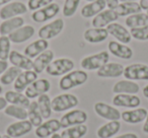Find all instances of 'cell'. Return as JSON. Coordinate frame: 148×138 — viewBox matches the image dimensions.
Instances as JSON below:
<instances>
[{"instance_id":"13","label":"cell","mask_w":148,"mask_h":138,"mask_svg":"<svg viewBox=\"0 0 148 138\" xmlns=\"http://www.w3.org/2000/svg\"><path fill=\"white\" fill-rule=\"evenodd\" d=\"M107 31L109 33V35L113 36L116 40H118V42L122 44H129L131 42V34L130 31H128L127 27H125L124 25H122L121 23H112L107 27Z\"/></svg>"},{"instance_id":"55","label":"cell","mask_w":148,"mask_h":138,"mask_svg":"<svg viewBox=\"0 0 148 138\" xmlns=\"http://www.w3.org/2000/svg\"><path fill=\"white\" fill-rule=\"evenodd\" d=\"M1 137H2V136H1V135H0V138H1Z\"/></svg>"},{"instance_id":"11","label":"cell","mask_w":148,"mask_h":138,"mask_svg":"<svg viewBox=\"0 0 148 138\" xmlns=\"http://www.w3.org/2000/svg\"><path fill=\"white\" fill-rule=\"evenodd\" d=\"M95 112L99 117L103 118L110 121H118L121 118V113L118 109H116L113 106H110L103 102L95 104Z\"/></svg>"},{"instance_id":"16","label":"cell","mask_w":148,"mask_h":138,"mask_svg":"<svg viewBox=\"0 0 148 138\" xmlns=\"http://www.w3.org/2000/svg\"><path fill=\"white\" fill-rule=\"evenodd\" d=\"M37 79H38V73L35 72L34 70L21 71V73L15 79L14 84H13V89H14V91L23 93V91H25V89L29 85H31Z\"/></svg>"},{"instance_id":"8","label":"cell","mask_w":148,"mask_h":138,"mask_svg":"<svg viewBox=\"0 0 148 138\" xmlns=\"http://www.w3.org/2000/svg\"><path fill=\"white\" fill-rule=\"evenodd\" d=\"M29 8L21 1H11V2L5 4L2 8L0 9V19L5 21L11 17L21 16L27 12Z\"/></svg>"},{"instance_id":"27","label":"cell","mask_w":148,"mask_h":138,"mask_svg":"<svg viewBox=\"0 0 148 138\" xmlns=\"http://www.w3.org/2000/svg\"><path fill=\"white\" fill-rule=\"evenodd\" d=\"M139 84L132 80H120L113 87L114 93H126V95H136L139 93Z\"/></svg>"},{"instance_id":"34","label":"cell","mask_w":148,"mask_h":138,"mask_svg":"<svg viewBox=\"0 0 148 138\" xmlns=\"http://www.w3.org/2000/svg\"><path fill=\"white\" fill-rule=\"evenodd\" d=\"M87 126L84 124L77 126H72V127L66 128L62 131L61 137L62 138H82L87 133Z\"/></svg>"},{"instance_id":"54","label":"cell","mask_w":148,"mask_h":138,"mask_svg":"<svg viewBox=\"0 0 148 138\" xmlns=\"http://www.w3.org/2000/svg\"><path fill=\"white\" fill-rule=\"evenodd\" d=\"M85 1H88V2H92V1H95V0H85Z\"/></svg>"},{"instance_id":"30","label":"cell","mask_w":148,"mask_h":138,"mask_svg":"<svg viewBox=\"0 0 148 138\" xmlns=\"http://www.w3.org/2000/svg\"><path fill=\"white\" fill-rule=\"evenodd\" d=\"M4 97L7 101V103L11 104V105H15V106L25 108V109H27L29 104H31L29 99L27 95H23V93H19V91H6Z\"/></svg>"},{"instance_id":"2","label":"cell","mask_w":148,"mask_h":138,"mask_svg":"<svg viewBox=\"0 0 148 138\" xmlns=\"http://www.w3.org/2000/svg\"><path fill=\"white\" fill-rule=\"evenodd\" d=\"M74 69V61L70 58H58L50 63L46 68L47 74L51 76H61Z\"/></svg>"},{"instance_id":"33","label":"cell","mask_w":148,"mask_h":138,"mask_svg":"<svg viewBox=\"0 0 148 138\" xmlns=\"http://www.w3.org/2000/svg\"><path fill=\"white\" fill-rule=\"evenodd\" d=\"M37 102L43 119H50V117L52 116V112H53V110H52V101L50 100V97L47 93L42 95L38 97Z\"/></svg>"},{"instance_id":"39","label":"cell","mask_w":148,"mask_h":138,"mask_svg":"<svg viewBox=\"0 0 148 138\" xmlns=\"http://www.w3.org/2000/svg\"><path fill=\"white\" fill-rule=\"evenodd\" d=\"M11 42L8 36H1L0 37V60L7 61L10 54Z\"/></svg>"},{"instance_id":"4","label":"cell","mask_w":148,"mask_h":138,"mask_svg":"<svg viewBox=\"0 0 148 138\" xmlns=\"http://www.w3.org/2000/svg\"><path fill=\"white\" fill-rule=\"evenodd\" d=\"M110 60V54L107 51H101L93 55L84 57L80 62V66L84 70H99L101 66L107 64Z\"/></svg>"},{"instance_id":"47","label":"cell","mask_w":148,"mask_h":138,"mask_svg":"<svg viewBox=\"0 0 148 138\" xmlns=\"http://www.w3.org/2000/svg\"><path fill=\"white\" fill-rule=\"evenodd\" d=\"M144 133L148 134V113H147V117L145 119V122H144V125H143V128H142Z\"/></svg>"},{"instance_id":"44","label":"cell","mask_w":148,"mask_h":138,"mask_svg":"<svg viewBox=\"0 0 148 138\" xmlns=\"http://www.w3.org/2000/svg\"><path fill=\"white\" fill-rule=\"evenodd\" d=\"M115 138H139L135 133H125V134H122L120 136H117Z\"/></svg>"},{"instance_id":"37","label":"cell","mask_w":148,"mask_h":138,"mask_svg":"<svg viewBox=\"0 0 148 138\" xmlns=\"http://www.w3.org/2000/svg\"><path fill=\"white\" fill-rule=\"evenodd\" d=\"M4 114L9 117L15 118L17 120H27V111L25 108L19 107V106L10 105L7 106L4 109Z\"/></svg>"},{"instance_id":"24","label":"cell","mask_w":148,"mask_h":138,"mask_svg":"<svg viewBox=\"0 0 148 138\" xmlns=\"http://www.w3.org/2000/svg\"><path fill=\"white\" fill-rule=\"evenodd\" d=\"M106 7H107V4L105 0H95L92 2H88L87 4H85L81 9L80 13L84 19H90L105 10Z\"/></svg>"},{"instance_id":"31","label":"cell","mask_w":148,"mask_h":138,"mask_svg":"<svg viewBox=\"0 0 148 138\" xmlns=\"http://www.w3.org/2000/svg\"><path fill=\"white\" fill-rule=\"evenodd\" d=\"M121 129V122L118 121H110L109 123L105 124L99 127L97 131V135L99 138H111L117 135Z\"/></svg>"},{"instance_id":"10","label":"cell","mask_w":148,"mask_h":138,"mask_svg":"<svg viewBox=\"0 0 148 138\" xmlns=\"http://www.w3.org/2000/svg\"><path fill=\"white\" fill-rule=\"evenodd\" d=\"M50 89H51V83L48 79H37L25 89V95L29 99H36V97H39L40 95L47 93Z\"/></svg>"},{"instance_id":"38","label":"cell","mask_w":148,"mask_h":138,"mask_svg":"<svg viewBox=\"0 0 148 138\" xmlns=\"http://www.w3.org/2000/svg\"><path fill=\"white\" fill-rule=\"evenodd\" d=\"M80 0H65L62 8V13L65 17H72L76 13Z\"/></svg>"},{"instance_id":"29","label":"cell","mask_w":148,"mask_h":138,"mask_svg":"<svg viewBox=\"0 0 148 138\" xmlns=\"http://www.w3.org/2000/svg\"><path fill=\"white\" fill-rule=\"evenodd\" d=\"M118 16H129L135 13L141 12L142 9L137 1L135 2H120L117 7L114 8Z\"/></svg>"},{"instance_id":"46","label":"cell","mask_w":148,"mask_h":138,"mask_svg":"<svg viewBox=\"0 0 148 138\" xmlns=\"http://www.w3.org/2000/svg\"><path fill=\"white\" fill-rule=\"evenodd\" d=\"M7 107V101L5 100V97H0V111L4 110Z\"/></svg>"},{"instance_id":"49","label":"cell","mask_w":148,"mask_h":138,"mask_svg":"<svg viewBox=\"0 0 148 138\" xmlns=\"http://www.w3.org/2000/svg\"><path fill=\"white\" fill-rule=\"evenodd\" d=\"M12 0H0V6H4L5 4H7V3H9V2H11Z\"/></svg>"},{"instance_id":"7","label":"cell","mask_w":148,"mask_h":138,"mask_svg":"<svg viewBox=\"0 0 148 138\" xmlns=\"http://www.w3.org/2000/svg\"><path fill=\"white\" fill-rule=\"evenodd\" d=\"M60 9L61 8H60L58 3L52 2L51 4L47 5V6L42 7V8L38 9L36 11H33L31 17L35 23H46V21L55 17L60 12Z\"/></svg>"},{"instance_id":"36","label":"cell","mask_w":148,"mask_h":138,"mask_svg":"<svg viewBox=\"0 0 148 138\" xmlns=\"http://www.w3.org/2000/svg\"><path fill=\"white\" fill-rule=\"evenodd\" d=\"M21 73V69L15 67V66H11L8 67L6 70L4 71L1 77H0V82L3 85H9L12 82H14L15 79L17 78L19 74Z\"/></svg>"},{"instance_id":"26","label":"cell","mask_w":148,"mask_h":138,"mask_svg":"<svg viewBox=\"0 0 148 138\" xmlns=\"http://www.w3.org/2000/svg\"><path fill=\"white\" fill-rule=\"evenodd\" d=\"M54 60V52L52 50H46L42 54H40L36 59L34 60V68L33 70L37 72L38 74L42 73L46 68L50 65L52 61Z\"/></svg>"},{"instance_id":"23","label":"cell","mask_w":148,"mask_h":138,"mask_svg":"<svg viewBox=\"0 0 148 138\" xmlns=\"http://www.w3.org/2000/svg\"><path fill=\"white\" fill-rule=\"evenodd\" d=\"M147 110L144 108H135L134 110L125 111L121 114V118L124 122L129 124H138L145 121L147 117Z\"/></svg>"},{"instance_id":"56","label":"cell","mask_w":148,"mask_h":138,"mask_svg":"<svg viewBox=\"0 0 148 138\" xmlns=\"http://www.w3.org/2000/svg\"><path fill=\"white\" fill-rule=\"evenodd\" d=\"M146 13H147V14H148V10H147V12H146Z\"/></svg>"},{"instance_id":"35","label":"cell","mask_w":148,"mask_h":138,"mask_svg":"<svg viewBox=\"0 0 148 138\" xmlns=\"http://www.w3.org/2000/svg\"><path fill=\"white\" fill-rule=\"evenodd\" d=\"M27 118L34 127H39L43 123V117L39 110L38 102H31L29 108H27Z\"/></svg>"},{"instance_id":"14","label":"cell","mask_w":148,"mask_h":138,"mask_svg":"<svg viewBox=\"0 0 148 138\" xmlns=\"http://www.w3.org/2000/svg\"><path fill=\"white\" fill-rule=\"evenodd\" d=\"M34 126L29 120H21L18 122L12 123L6 128V134L11 138H18L27 135L33 130Z\"/></svg>"},{"instance_id":"25","label":"cell","mask_w":148,"mask_h":138,"mask_svg":"<svg viewBox=\"0 0 148 138\" xmlns=\"http://www.w3.org/2000/svg\"><path fill=\"white\" fill-rule=\"evenodd\" d=\"M48 48H49V42L47 40L39 39L37 41H34L33 43L29 44L25 48L23 54L32 59V58L38 57L40 54H42L46 50H48Z\"/></svg>"},{"instance_id":"18","label":"cell","mask_w":148,"mask_h":138,"mask_svg":"<svg viewBox=\"0 0 148 138\" xmlns=\"http://www.w3.org/2000/svg\"><path fill=\"white\" fill-rule=\"evenodd\" d=\"M113 104L116 107L130 108L135 109L141 104V100L136 95H126V93H118L113 97Z\"/></svg>"},{"instance_id":"42","label":"cell","mask_w":148,"mask_h":138,"mask_svg":"<svg viewBox=\"0 0 148 138\" xmlns=\"http://www.w3.org/2000/svg\"><path fill=\"white\" fill-rule=\"evenodd\" d=\"M105 1H106V4H107V7L110 9H114L120 3L119 0H105Z\"/></svg>"},{"instance_id":"1","label":"cell","mask_w":148,"mask_h":138,"mask_svg":"<svg viewBox=\"0 0 148 138\" xmlns=\"http://www.w3.org/2000/svg\"><path fill=\"white\" fill-rule=\"evenodd\" d=\"M88 79V74L83 70H72L63 75L59 81V87L62 91H69L74 87L84 84Z\"/></svg>"},{"instance_id":"9","label":"cell","mask_w":148,"mask_h":138,"mask_svg":"<svg viewBox=\"0 0 148 138\" xmlns=\"http://www.w3.org/2000/svg\"><path fill=\"white\" fill-rule=\"evenodd\" d=\"M86 121L87 114L82 110H72L62 116V118L60 119L61 128H65V129L72 126L82 125Z\"/></svg>"},{"instance_id":"50","label":"cell","mask_w":148,"mask_h":138,"mask_svg":"<svg viewBox=\"0 0 148 138\" xmlns=\"http://www.w3.org/2000/svg\"><path fill=\"white\" fill-rule=\"evenodd\" d=\"M51 138H62L61 137V134H58V133H55L51 136Z\"/></svg>"},{"instance_id":"52","label":"cell","mask_w":148,"mask_h":138,"mask_svg":"<svg viewBox=\"0 0 148 138\" xmlns=\"http://www.w3.org/2000/svg\"><path fill=\"white\" fill-rule=\"evenodd\" d=\"M1 138H11V137H10V136H8V135H7V134H5V135H3Z\"/></svg>"},{"instance_id":"40","label":"cell","mask_w":148,"mask_h":138,"mask_svg":"<svg viewBox=\"0 0 148 138\" xmlns=\"http://www.w3.org/2000/svg\"><path fill=\"white\" fill-rule=\"evenodd\" d=\"M130 34L131 37L137 41H148V25L130 29Z\"/></svg>"},{"instance_id":"43","label":"cell","mask_w":148,"mask_h":138,"mask_svg":"<svg viewBox=\"0 0 148 138\" xmlns=\"http://www.w3.org/2000/svg\"><path fill=\"white\" fill-rule=\"evenodd\" d=\"M7 68H8V63H7V61L0 60V75H2Z\"/></svg>"},{"instance_id":"45","label":"cell","mask_w":148,"mask_h":138,"mask_svg":"<svg viewBox=\"0 0 148 138\" xmlns=\"http://www.w3.org/2000/svg\"><path fill=\"white\" fill-rule=\"evenodd\" d=\"M139 5L141 7L142 10H148V0H140Z\"/></svg>"},{"instance_id":"21","label":"cell","mask_w":148,"mask_h":138,"mask_svg":"<svg viewBox=\"0 0 148 138\" xmlns=\"http://www.w3.org/2000/svg\"><path fill=\"white\" fill-rule=\"evenodd\" d=\"M108 49H109L110 53L113 54L116 57L120 58V59L129 60L133 57V50L129 46L126 45V44H122L120 42H109Z\"/></svg>"},{"instance_id":"3","label":"cell","mask_w":148,"mask_h":138,"mask_svg":"<svg viewBox=\"0 0 148 138\" xmlns=\"http://www.w3.org/2000/svg\"><path fill=\"white\" fill-rule=\"evenodd\" d=\"M79 104L76 95L72 93H62L52 100V110L54 112H65L75 108Z\"/></svg>"},{"instance_id":"17","label":"cell","mask_w":148,"mask_h":138,"mask_svg":"<svg viewBox=\"0 0 148 138\" xmlns=\"http://www.w3.org/2000/svg\"><path fill=\"white\" fill-rule=\"evenodd\" d=\"M119 19L118 14L114 9H105L99 14H97L91 21V25L93 27H106L112 23H115Z\"/></svg>"},{"instance_id":"15","label":"cell","mask_w":148,"mask_h":138,"mask_svg":"<svg viewBox=\"0 0 148 138\" xmlns=\"http://www.w3.org/2000/svg\"><path fill=\"white\" fill-rule=\"evenodd\" d=\"M60 129H61L60 120L50 119L42 123L39 127H37V129L35 130V134L39 138H46L48 136H52L53 134L57 133Z\"/></svg>"},{"instance_id":"28","label":"cell","mask_w":148,"mask_h":138,"mask_svg":"<svg viewBox=\"0 0 148 138\" xmlns=\"http://www.w3.org/2000/svg\"><path fill=\"white\" fill-rule=\"evenodd\" d=\"M23 25H25V19L21 16H15L9 19H5L0 25V35L7 36Z\"/></svg>"},{"instance_id":"20","label":"cell","mask_w":148,"mask_h":138,"mask_svg":"<svg viewBox=\"0 0 148 138\" xmlns=\"http://www.w3.org/2000/svg\"><path fill=\"white\" fill-rule=\"evenodd\" d=\"M9 62L12 64V66L19 68L21 70H33L34 61L25 56V54H21L17 51H11L9 54Z\"/></svg>"},{"instance_id":"12","label":"cell","mask_w":148,"mask_h":138,"mask_svg":"<svg viewBox=\"0 0 148 138\" xmlns=\"http://www.w3.org/2000/svg\"><path fill=\"white\" fill-rule=\"evenodd\" d=\"M124 69L125 67L122 64L115 63V62H112V63L108 62L97 71V75L101 78H117V77L123 75Z\"/></svg>"},{"instance_id":"5","label":"cell","mask_w":148,"mask_h":138,"mask_svg":"<svg viewBox=\"0 0 148 138\" xmlns=\"http://www.w3.org/2000/svg\"><path fill=\"white\" fill-rule=\"evenodd\" d=\"M124 77L128 80H148V65L143 63H134L124 69Z\"/></svg>"},{"instance_id":"53","label":"cell","mask_w":148,"mask_h":138,"mask_svg":"<svg viewBox=\"0 0 148 138\" xmlns=\"http://www.w3.org/2000/svg\"><path fill=\"white\" fill-rule=\"evenodd\" d=\"M2 91H3V89H2V87L0 85V95H1V93H2Z\"/></svg>"},{"instance_id":"22","label":"cell","mask_w":148,"mask_h":138,"mask_svg":"<svg viewBox=\"0 0 148 138\" xmlns=\"http://www.w3.org/2000/svg\"><path fill=\"white\" fill-rule=\"evenodd\" d=\"M108 37H109V33L106 27H91V29H87L83 33L84 40L90 44L101 43L106 41Z\"/></svg>"},{"instance_id":"48","label":"cell","mask_w":148,"mask_h":138,"mask_svg":"<svg viewBox=\"0 0 148 138\" xmlns=\"http://www.w3.org/2000/svg\"><path fill=\"white\" fill-rule=\"evenodd\" d=\"M143 95L144 97H146V99H148V84L147 85H145V87H144V89H143Z\"/></svg>"},{"instance_id":"19","label":"cell","mask_w":148,"mask_h":138,"mask_svg":"<svg viewBox=\"0 0 148 138\" xmlns=\"http://www.w3.org/2000/svg\"><path fill=\"white\" fill-rule=\"evenodd\" d=\"M34 35H35V27L33 25H25L21 27L19 29H17L13 33L9 34L8 38L11 43L21 44L32 39L34 37Z\"/></svg>"},{"instance_id":"32","label":"cell","mask_w":148,"mask_h":138,"mask_svg":"<svg viewBox=\"0 0 148 138\" xmlns=\"http://www.w3.org/2000/svg\"><path fill=\"white\" fill-rule=\"evenodd\" d=\"M125 23L129 29L145 27V25H148V14L143 12H138L135 14L129 15L126 17Z\"/></svg>"},{"instance_id":"41","label":"cell","mask_w":148,"mask_h":138,"mask_svg":"<svg viewBox=\"0 0 148 138\" xmlns=\"http://www.w3.org/2000/svg\"><path fill=\"white\" fill-rule=\"evenodd\" d=\"M54 0H27V8L29 10L36 11L38 9L42 8V7H45L47 5L51 4Z\"/></svg>"},{"instance_id":"51","label":"cell","mask_w":148,"mask_h":138,"mask_svg":"<svg viewBox=\"0 0 148 138\" xmlns=\"http://www.w3.org/2000/svg\"><path fill=\"white\" fill-rule=\"evenodd\" d=\"M120 2H135L137 0H119Z\"/></svg>"},{"instance_id":"6","label":"cell","mask_w":148,"mask_h":138,"mask_svg":"<svg viewBox=\"0 0 148 138\" xmlns=\"http://www.w3.org/2000/svg\"><path fill=\"white\" fill-rule=\"evenodd\" d=\"M64 27H65V23H64L63 19H57L51 23H47V25H43L38 32V36L40 39L49 41V40L54 39L57 36H59L63 31Z\"/></svg>"}]
</instances>
